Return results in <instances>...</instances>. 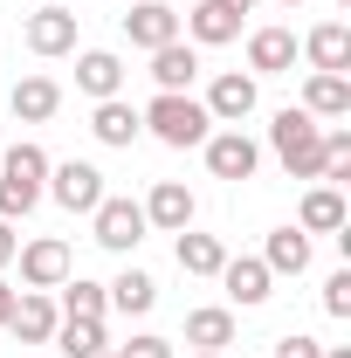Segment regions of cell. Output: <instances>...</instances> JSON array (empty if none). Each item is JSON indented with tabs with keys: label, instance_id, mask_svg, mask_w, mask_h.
Here are the masks:
<instances>
[{
	"label": "cell",
	"instance_id": "obj_1",
	"mask_svg": "<svg viewBox=\"0 0 351 358\" xmlns=\"http://www.w3.org/2000/svg\"><path fill=\"white\" fill-rule=\"evenodd\" d=\"M268 145H275V159H282V173L289 179H324V124L310 117L303 103H289V110H275V124H268Z\"/></svg>",
	"mask_w": 351,
	"mask_h": 358
},
{
	"label": "cell",
	"instance_id": "obj_2",
	"mask_svg": "<svg viewBox=\"0 0 351 358\" xmlns=\"http://www.w3.org/2000/svg\"><path fill=\"white\" fill-rule=\"evenodd\" d=\"M138 117H145V131L159 138V145H173V152L207 145V131H214V117H207V103H200L193 90H159Z\"/></svg>",
	"mask_w": 351,
	"mask_h": 358
},
{
	"label": "cell",
	"instance_id": "obj_3",
	"mask_svg": "<svg viewBox=\"0 0 351 358\" xmlns=\"http://www.w3.org/2000/svg\"><path fill=\"white\" fill-rule=\"evenodd\" d=\"M89 227H96V248H110V255H131L138 241L152 234L145 227V207H138L131 193H103L96 214H89Z\"/></svg>",
	"mask_w": 351,
	"mask_h": 358
},
{
	"label": "cell",
	"instance_id": "obj_4",
	"mask_svg": "<svg viewBox=\"0 0 351 358\" xmlns=\"http://www.w3.org/2000/svg\"><path fill=\"white\" fill-rule=\"evenodd\" d=\"M42 193L62 207V214H96V200H103L110 186H103V173H96L89 159H62V166H48V186H42Z\"/></svg>",
	"mask_w": 351,
	"mask_h": 358
},
{
	"label": "cell",
	"instance_id": "obj_5",
	"mask_svg": "<svg viewBox=\"0 0 351 358\" xmlns=\"http://www.w3.org/2000/svg\"><path fill=\"white\" fill-rule=\"evenodd\" d=\"M200 152H207V173H214V179H234V186H241V179H255V166H262V145L241 131V124L207 131V145H200Z\"/></svg>",
	"mask_w": 351,
	"mask_h": 358
},
{
	"label": "cell",
	"instance_id": "obj_6",
	"mask_svg": "<svg viewBox=\"0 0 351 358\" xmlns=\"http://www.w3.org/2000/svg\"><path fill=\"white\" fill-rule=\"evenodd\" d=\"M214 282L227 289V310H255V303H268V296H275V275H268L262 255H227Z\"/></svg>",
	"mask_w": 351,
	"mask_h": 358
},
{
	"label": "cell",
	"instance_id": "obj_7",
	"mask_svg": "<svg viewBox=\"0 0 351 358\" xmlns=\"http://www.w3.org/2000/svg\"><path fill=\"white\" fill-rule=\"evenodd\" d=\"M14 262H21V282H28V289H62L69 268H76V255H69V241L42 234V241H21Z\"/></svg>",
	"mask_w": 351,
	"mask_h": 358
},
{
	"label": "cell",
	"instance_id": "obj_8",
	"mask_svg": "<svg viewBox=\"0 0 351 358\" xmlns=\"http://www.w3.org/2000/svg\"><path fill=\"white\" fill-rule=\"evenodd\" d=\"M207 117L214 124H241V117H255V103H262V83L255 76H241V69H220L214 83H207Z\"/></svg>",
	"mask_w": 351,
	"mask_h": 358
},
{
	"label": "cell",
	"instance_id": "obj_9",
	"mask_svg": "<svg viewBox=\"0 0 351 358\" xmlns=\"http://www.w3.org/2000/svg\"><path fill=\"white\" fill-rule=\"evenodd\" d=\"M138 207H145V227H159V234H179V227H193V214H200V200L186 193V179H159Z\"/></svg>",
	"mask_w": 351,
	"mask_h": 358
},
{
	"label": "cell",
	"instance_id": "obj_10",
	"mask_svg": "<svg viewBox=\"0 0 351 358\" xmlns=\"http://www.w3.org/2000/svg\"><path fill=\"white\" fill-rule=\"evenodd\" d=\"M55 324H62V310H55V296H48V289H14L7 331H14L21 345H48V338H55Z\"/></svg>",
	"mask_w": 351,
	"mask_h": 358
},
{
	"label": "cell",
	"instance_id": "obj_11",
	"mask_svg": "<svg viewBox=\"0 0 351 358\" xmlns=\"http://www.w3.org/2000/svg\"><path fill=\"white\" fill-rule=\"evenodd\" d=\"M124 42L131 48H166V42H179V7H166V0H138L131 14H124Z\"/></svg>",
	"mask_w": 351,
	"mask_h": 358
},
{
	"label": "cell",
	"instance_id": "obj_12",
	"mask_svg": "<svg viewBox=\"0 0 351 358\" xmlns=\"http://www.w3.org/2000/svg\"><path fill=\"white\" fill-rule=\"evenodd\" d=\"M296 48H303L310 69H324V76H345V69H351V28H345V21H317Z\"/></svg>",
	"mask_w": 351,
	"mask_h": 358
},
{
	"label": "cell",
	"instance_id": "obj_13",
	"mask_svg": "<svg viewBox=\"0 0 351 358\" xmlns=\"http://www.w3.org/2000/svg\"><path fill=\"white\" fill-rule=\"evenodd\" d=\"M89 131H96V145L124 152V145L145 138V117H138V103H124V96H103V103L89 110Z\"/></svg>",
	"mask_w": 351,
	"mask_h": 358
},
{
	"label": "cell",
	"instance_id": "obj_14",
	"mask_svg": "<svg viewBox=\"0 0 351 358\" xmlns=\"http://www.w3.org/2000/svg\"><path fill=\"white\" fill-rule=\"evenodd\" d=\"M76 90H83L89 103L124 96V55H110V48H83V55H76Z\"/></svg>",
	"mask_w": 351,
	"mask_h": 358
},
{
	"label": "cell",
	"instance_id": "obj_15",
	"mask_svg": "<svg viewBox=\"0 0 351 358\" xmlns=\"http://www.w3.org/2000/svg\"><path fill=\"white\" fill-rule=\"evenodd\" d=\"M345 221H351V207H345V186H310L303 193V207H296V227L303 234H345Z\"/></svg>",
	"mask_w": 351,
	"mask_h": 358
},
{
	"label": "cell",
	"instance_id": "obj_16",
	"mask_svg": "<svg viewBox=\"0 0 351 358\" xmlns=\"http://www.w3.org/2000/svg\"><path fill=\"white\" fill-rule=\"evenodd\" d=\"M179 35L193 48H227V42H241V21L227 7H214V0H200L193 14H179Z\"/></svg>",
	"mask_w": 351,
	"mask_h": 358
},
{
	"label": "cell",
	"instance_id": "obj_17",
	"mask_svg": "<svg viewBox=\"0 0 351 358\" xmlns=\"http://www.w3.org/2000/svg\"><path fill=\"white\" fill-rule=\"evenodd\" d=\"M28 48L35 55H76V14L69 7H35L28 14Z\"/></svg>",
	"mask_w": 351,
	"mask_h": 358
},
{
	"label": "cell",
	"instance_id": "obj_18",
	"mask_svg": "<svg viewBox=\"0 0 351 358\" xmlns=\"http://www.w3.org/2000/svg\"><path fill=\"white\" fill-rule=\"evenodd\" d=\"M296 69V35L289 28H255L248 35V76H289Z\"/></svg>",
	"mask_w": 351,
	"mask_h": 358
},
{
	"label": "cell",
	"instance_id": "obj_19",
	"mask_svg": "<svg viewBox=\"0 0 351 358\" xmlns=\"http://www.w3.org/2000/svg\"><path fill=\"white\" fill-rule=\"evenodd\" d=\"M7 103H14V124H48V117L62 110V83H55V76H21Z\"/></svg>",
	"mask_w": 351,
	"mask_h": 358
},
{
	"label": "cell",
	"instance_id": "obj_20",
	"mask_svg": "<svg viewBox=\"0 0 351 358\" xmlns=\"http://www.w3.org/2000/svg\"><path fill=\"white\" fill-rule=\"evenodd\" d=\"M186 345H193V352H227V345H234V310H227V303L186 310Z\"/></svg>",
	"mask_w": 351,
	"mask_h": 358
},
{
	"label": "cell",
	"instance_id": "obj_21",
	"mask_svg": "<svg viewBox=\"0 0 351 358\" xmlns=\"http://www.w3.org/2000/svg\"><path fill=\"white\" fill-rule=\"evenodd\" d=\"M193 76H200V48L186 42H166V48H152V83L159 90H193Z\"/></svg>",
	"mask_w": 351,
	"mask_h": 358
},
{
	"label": "cell",
	"instance_id": "obj_22",
	"mask_svg": "<svg viewBox=\"0 0 351 358\" xmlns=\"http://www.w3.org/2000/svg\"><path fill=\"white\" fill-rule=\"evenodd\" d=\"M173 255L186 275H220V262H227V248H220V234H200V227H179Z\"/></svg>",
	"mask_w": 351,
	"mask_h": 358
},
{
	"label": "cell",
	"instance_id": "obj_23",
	"mask_svg": "<svg viewBox=\"0 0 351 358\" xmlns=\"http://www.w3.org/2000/svg\"><path fill=\"white\" fill-rule=\"evenodd\" d=\"M262 262H268V275H303L310 268V234L303 227H275L262 241Z\"/></svg>",
	"mask_w": 351,
	"mask_h": 358
},
{
	"label": "cell",
	"instance_id": "obj_24",
	"mask_svg": "<svg viewBox=\"0 0 351 358\" xmlns=\"http://www.w3.org/2000/svg\"><path fill=\"white\" fill-rule=\"evenodd\" d=\"M303 110H310V117H351V76H324V69H310Z\"/></svg>",
	"mask_w": 351,
	"mask_h": 358
},
{
	"label": "cell",
	"instance_id": "obj_25",
	"mask_svg": "<svg viewBox=\"0 0 351 358\" xmlns=\"http://www.w3.org/2000/svg\"><path fill=\"white\" fill-rule=\"evenodd\" d=\"M55 352H62V358H96V352H110L103 317H62V324H55Z\"/></svg>",
	"mask_w": 351,
	"mask_h": 358
},
{
	"label": "cell",
	"instance_id": "obj_26",
	"mask_svg": "<svg viewBox=\"0 0 351 358\" xmlns=\"http://www.w3.org/2000/svg\"><path fill=\"white\" fill-rule=\"evenodd\" d=\"M103 296H110V310H124V317H145L152 303H159V282H152L145 268H124L117 282H103Z\"/></svg>",
	"mask_w": 351,
	"mask_h": 358
},
{
	"label": "cell",
	"instance_id": "obj_27",
	"mask_svg": "<svg viewBox=\"0 0 351 358\" xmlns=\"http://www.w3.org/2000/svg\"><path fill=\"white\" fill-rule=\"evenodd\" d=\"M48 166H55V159H48L35 138L7 145V159H0V173H7V179H21V186H48Z\"/></svg>",
	"mask_w": 351,
	"mask_h": 358
},
{
	"label": "cell",
	"instance_id": "obj_28",
	"mask_svg": "<svg viewBox=\"0 0 351 358\" xmlns=\"http://www.w3.org/2000/svg\"><path fill=\"white\" fill-rule=\"evenodd\" d=\"M55 310H62V317H110V296H103V282H89V275H69Z\"/></svg>",
	"mask_w": 351,
	"mask_h": 358
},
{
	"label": "cell",
	"instance_id": "obj_29",
	"mask_svg": "<svg viewBox=\"0 0 351 358\" xmlns=\"http://www.w3.org/2000/svg\"><path fill=\"white\" fill-rule=\"evenodd\" d=\"M351 179V131H324V186Z\"/></svg>",
	"mask_w": 351,
	"mask_h": 358
},
{
	"label": "cell",
	"instance_id": "obj_30",
	"mask_svg": "<svg viewBox=\"0 0 351 358\" xmlns=\"http://www.w3.org/2000/svg\"><path fill=\"white\" fill-rule=\"evenodd\" d=\"M324 317H351V268H338L324 282Z\"/></svg>",
	"mask_w": 351,
	"mask_h": 358
},
{
	"label": "cell",
	"instance_id": "obj_31",
	"mask_svg": "<svg viewBox=\"0 0 351 358\" xmlns=\"http://www.w3.org/2000/svg\"><path fill=\"white\" fill-rule=\"evenodd\" d=\"M124 358H173V338H159V331H138L131 345H117Z\"/></svg>",
	"mask_w": 351,
	"mask_h": 358
},
{
	"label": "cell",
	"instance_id": "obj_32",
	"mask_svg": "<svg viewBox=\"0 0 351 358\" xmlns=\"http://www.w3.org/2000/svg\"><path fill=\"white\" fill-rule=\"evenodd\" d=\"M268 358H324V345L303 338V331H289V338H275V352H268Z\"/></svg>",
	"mask_w": 351,
	"mask_h": 358
},
{
	"label": "cell",
	"instance_id": "obj_33",
	"mask_svg": "<svg viewBox=\"0 0 351 358\" xmlns=\"http://www.w3.org/2000/svg\"><path fill=\"white\" fill-rule=\"evenodd\" d=\"M14 248H21V234H14V221H0V268L14 262Z\"/></svg>",
	"mask_w": 351,
	"mask_h": 358
},
{
	"label": "cell",
	"instance_id": "obj_34",
	"mask_svg": "<svg viewBox=\"0 0 351 358\" xmlns=\"http://www.w3.org/2000/svg\"><path fill=\"white\" fill-rule=\"evenodd\" d=\"M214 7H227L234 21H241V14H255V0H214Z\"/></svg>",
	"mask_w": 351,
	"mask_h": 358
},
{
	"label": "cell",
	"instance_id": "obj_35",
	"mask_svg": "<svg viewBox=\"0 0 351 358\" xmlns=\"http://www.w3.org/2000/svg\"><path fill=\"white\" fill-rule=\"evenodd\" d=\"M7 310H14V289L0 282V331H7Z\"/></svg>",
	"mask_w": 351,
	"mask_h": 358
},
{
	"label": "cell",
	"instance_id": "obj_36",
	"mask_svg": "<svg viewBox=\"0 0 351 358\" xmlns=\"http://www.w3.org/2000/svg\"><path fill=\"white\" fill-rule=\"evenodd\" d=\"M324 358H351V345H324Z\"/></svg>",
	"mask_w": 351,
	"mask_h": 358
},
{
	"label": "cell",
	"instance_id": "obj_37",
	"mask_svg": "<svg viewBox=\"0 0 351 358\" xmlns=\"http://www.w3.org/2000/svg\"><path fill=\"white\" fill-rule=\"evenodd\" d=\"M186 358H227V352H186Z\"/></svg>",
	"mask_w": 351,
	"mask_h": 358
},
{
	"label": "cell",
	"instance_id": "obj_38",
	"mask_svg": "<svg viewBox=\"0 0 351 358\" xmlns=\"http://www.w3.org/2000/svg\"><path fill=\"white\" fill-rule=\"evenodd\" d=\"M275 7H303V0H275Z\"/></svg>",
	"mask_w": 351,
	"mask_h": 358
},
{
	"label": "cell",
	"instance_id": "obj_39",
	"mask_svg": "<svg viewBox=\"0 0 351 358\" xmlns=\"http://www.w3.org/2000/svg\"><path fill=\"white\" fill-rule=\"evenodd\" d=\"M96 358H124V352H96Z\"/></svg>",
	"mask_w": 351,
	"mask_h": 358
},
{
	"label": "cell",
	"instance_id": "obj_40",
	"mask_svg": "<svg viewBox=\"0 0 351 358\" xmlns=\"http://www.w3.org/2000/svg\"><path fill=\"white\" fill-rule=\"evenodd\" d=\"M331 7H351V0H331Z\"/></svg>",
	"mask_w": 351,
	"mask_h": 358
}]
</instances>
